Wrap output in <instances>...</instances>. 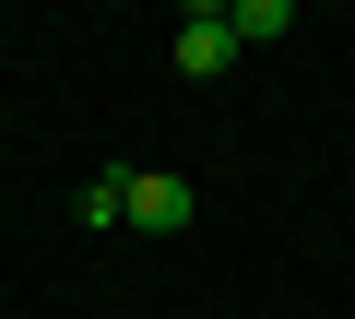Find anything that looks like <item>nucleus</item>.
<instances>
[{
    "mask_svg": "<svg viewBox=\"0 0 355 319\" xmlns=\"http://www.w3.org/2000/svg\"><path fill=\"white\" fill-rule=\"evenodd\" d=\"M166 60L190 71V83L237 71V24H225V0H190V12H178V36H166Z\"/></svg>",
    "mask_w": 355,
    "mask_h": 319,
    "instance_id": "f257e3e1",
    "label": "nucleus"
},
{
    "mask_svg": "<svg viewBox=\"0 0 355 319\" xmlns=\"http://www.w3.org/2000/svg\"><path fill=\"white\" fill-rule=\"evenodd\" d=\"M130 225L142 237H178V225H190V178H178V166H130Z\"/></svg>",
    "mask_w": 355,
    "mask_h": 319,
    "instance_id": "f03ea898",
    "label": "nucleus"
},
{
    "mask_svg": "<svg viewBox=\"0 0 355 319\" xmlns=\"http://www.w3.org/2000/svg\"><path fill=\"white\" fill-rule=\"evenodd\" d=\"M225 24H237V48H261V36L296 24V0H225Z\"/></svg>",
    "mask_w": 355,
    "mask_h": 319,
    "instance_id": "7ed1b4c3",
    "label": "nucleus"
},
{
    "mask_svg": "<svg viewBox=\"0 0 355 319\" xmlns=\"http://www.w3.org/2000/svg\"><path fill=\"white\" fill-rule=\"evenodd\" d=\"M83 225H130V166H95V190H83Z\"/></svg>",
    "mask_w": 355,
    "mask_h": 319,
    "instance_id": "20e7f679",
    "label": "nucleus"
}]
</instances>
